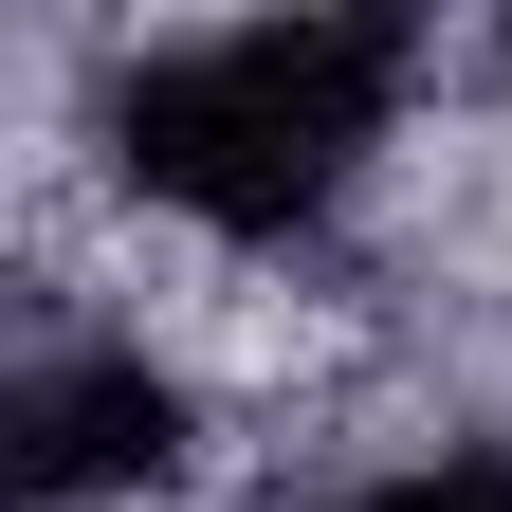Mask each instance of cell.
I'll list each match as a JSON object with an SVG mask.
<instances>
[{
  "label": "cell",
  "instance_id": "cell-2",
  "mask_svg": "<svg viewBox=\"0 0 512 512\" xmlns=\"http://www.w3.org/2000/svg\"><path fill=\"white\" fill-rule=\"evenodd\" d=\"M0 439H19V494L74 512V494H147L183 458V384L147 348H37L19 403H0Z\"/></svg>",
  "mask_w": 512,
  "mask_h": 512
},
{
  "label": "cell",
  "instance_id": "cell-3",
  "mask_svg": "<svg viewBox=\"0 0 512 512\" xmlns=\"http://www.w3.org/2000/svg\"><path fill=\"white\" fill-rule=\"evenodd\" d=\"M366 512H512V458H439V476H403V494H366Z\"/></svg>",
  "mask_w": 512,
  "mask_h": 512
},
{
  "label": "cell",
  "instance_id": "cell-1",
  "mask_svg": "<svg viewBox=\"0 0 512 512\" xmlns=\"http://www.w3.org/2000/svg\"><path fill=\"white\" fill-rule=\"evenodd\" d=\"M384 92H403V37L384 19H238V37L147 55V74L110 92V147H128L147 202L275 238V220H311L384 147Z\"/></svg>",
  "mask_w": 512,
  "mask_h": 512
}]
</instances>
